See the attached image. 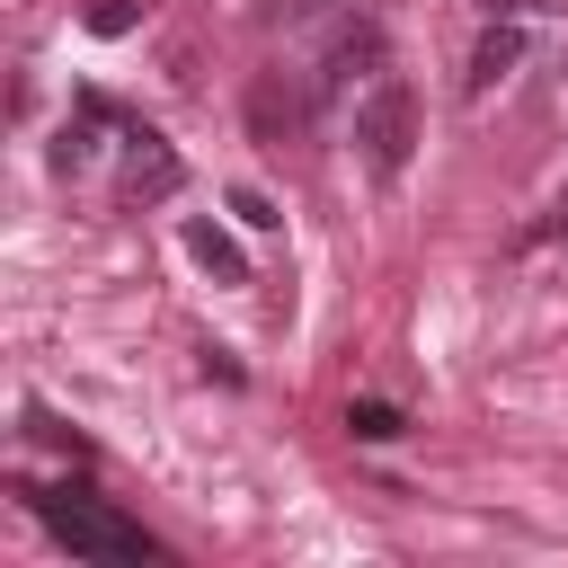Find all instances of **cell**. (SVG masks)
<instances>
[{"instance_id":"cell-5","label":"cell","mask_w":568,"mask_h":568,"mask_svg":"<svg viewBox=\"0 0 568 568\" xmlns=\"http://www.w3.org/2000/svg\"><path fill=\"white\" fill-rule=\"evenodd\" d=\"M248 133H257L266 151H284V142L302 133V89H293L284 71H257V80H248Z\"/></svg>"},{"instance_id":"cell-13","label":"cell","mask_w":568,"mask_h":568,"mask_svg":"<svg viewBox=\"0 0 568 568\" xmlns=\"http://www.w3.org/2000/svg\"><path fill=\"white\" fill-rule=\"evenodd\" d=\"M524 240H532V248H541V240H568V186H559V195H550V213H541V222H532V231H524Z\"/></svg>"},{"instance_id":"cell-11","label":"cell","mask_w":568,"mask_h":568,"mask_svg":"<svg viewBox=\"0 0 568 568\" xmlns=\"http://www.w3.org/2000/svg\"><path fill=\"white\" fill-rule=\"evenodd\" d=\"M27 435H36V444H53V453H71V462H89V444H80L71 426H53L44 408H27Z\"/></svg>"},{"instance_id":"cell-3","label":"cell","mask_w":568,"mask_h":568,"mask_svg":"<svg viewBox=\"0 0 568 568\" xmlns=\"http://www.w3.org/2000/svg\"><path fill=\"white\" fill-rule=\"evenodd\" d=\"M186 186V160L151 133V124H124V204H160Z\"/></svg>"},{"instance_id":"cell-2","label":"cell","mask_w":568,"mask_h":568,"mask_svg":"<svg viewBox=\"0 0 568 568\" xmlns=\"http://www.w3.org/2000/svg\"><path fill=\"white\" fill-rule=\"evenodd\" d=\"M355 142H364V169H373V178H399L408 151H417V89L382 71V80L355 98Z\"/></svg>"},{"instance_id":"cell-8","label":"cell","mask_w":568,"mask_h":568,"mask_svg":"<svg viewBox=\"0 0 568 568\" xmlns=\"http://www.w3.org/2000/svg\"><path fill=\"white\" fill-rule=\"evenodd\" d=\"M186 248H195V266H213L222 284H248V257L231 248V231H213V222H186Z\"/></svg>"},{"instance_id":"cell-6","label":"cell","mask_w":568,"mask_h":568,"mask_svg":"<svg viewBox=\"0 0 568 568\" xmlns=\"http://www.w3.org/2000/svg\"><path fill=\"white\" fill-rule=\"evenodd\" d=\"M98 124H106V98L80 89V98H71V124L53 133V169H62V178H80V169L98 160Z\"/></svg>"},{"instance_id":"cell-7","label":"cell","mask_w":568,"mask_h":568,"mask_svg":"<svg viewBox=\"0 0 568 568\" xmlns=\"http://www.w3.org/2000/svg\"><path fill=\"white\" fill-rule=\"evenodd\" d=\"M515 62H524V36H515V27L497 18V27H488V36L470 44V98H488V89H497V80H506Z\"/></svg>"},{"instance_id":"cell-1","label":"cell","mask_w":568,"mask_h":568,"mask_svg":"<svg viewBox=\"0 0 568 568\" xmlns=\"http://www.w3.org/2000/svg\"><path fill=\"white\" fill-rule=\"evenodd\" d=\"M18 497H27V515H36L71 559H115V568L160 559V541H151L142 524H124L115 506H98L89 488H36V479H18Z\"/></svg>"},{"instance_id":"cell-9","label":"cell","mask_w":568,"mask_h":568,"mask_svg":"<svg viewBox=\"0 0 568 568\" xmlns=\"http://www.w3.org/2000/svg\"><path fill=\"white\" fill-rule=\"evenodd\" d=\"M346 426H355L364 444H390V435H408V417H399L390 399H346Z\"/></svg>"},{"instance_id":"cell-4","label":"cell","mask_w":568,"mask_h":568,"mask_svg":"<svg viewBox=\"0 0 568 568\" xmlns=\"http://www.w3.org/2000/svg\"><path fill=\"white\" fill-rule=\"evenodd\" d=\"M355 80H382V27H373V18H346V27L328 36V53H320V89H328V98L355 89Z\"/></svg>"},{"instance_id":"cell-12","label":"cell","mask_w":568,"mask_h":568,"mask_svg":"<svg viewBox=\"0 0 568 568\" xmlns=\"http://www.w3.org/2000/svg\"><path fill=\"white\" fill-rule=\"evenodd\" d=\"M231 213H240L248 231H275V222H284V213H275V204H266L257 186H231Z\"/></svg>"},{"instance_id":"cell-10","label":"cell","mask_w":568,"mask_h":568,"mask_svg":"<svg viewBox=\"0 0 568 568\" xmlns=\"http://www.w3.org/2000/svg\"><path fill=\"white\" fill-rule=\"evenodd\" d=\"M142 27V0H89V36H133Z\"/></svg>"}]
</instances>
